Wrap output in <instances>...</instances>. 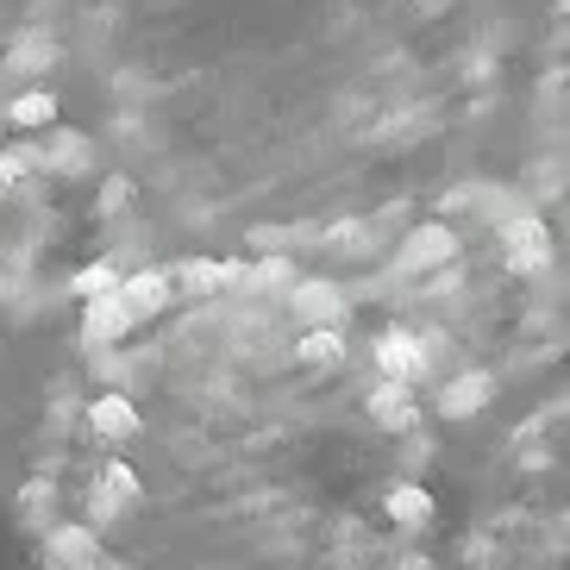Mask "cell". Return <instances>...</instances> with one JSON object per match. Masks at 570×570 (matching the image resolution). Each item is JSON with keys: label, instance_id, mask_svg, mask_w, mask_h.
<instances>
[{"label": "cell", "instance_id": "6da1fadb", "mask_svg": "<svg viewBox=\"0 0 570 570\" xmlns=\"http://www.w3.org/2000/svg\"><path fill=\"white\" fill-rule=\"evenodd\" d=\"M433 570H570V395L508 433Z\"/></svg>", "mask_w": 570, "mask_h": 570}, {"label": "cell", "instance_id": "7a4b0ae2", "mask_svg": "<svg viewBox=\"0 0 570 570\" xmlns=\"http://www.w3.org/2000/svg\"><path fill=\"white\" fill-rule=\"evenodd\" d=\"M132 326H138V314L126 307V295H119V288L88 295V307H82V338H88V345H114V338H126Z\"/></svg>", "mask_w": 570, "mask_h": 570}, {"label": "cell", "instance_id": "3957f363", "mask_svg": "<svg viewBox=\"0 0 570 570\" xmlns=\"http://www.w3.org/2000/svg\"><path fill=\"white\" fill-rule=\"evenodd\" d=\"M45 558H51L57 570H88L101 558V533H95L88 520H63V527L45 533Z\"/></svg>", "mask_w": 570, "mask_h": 570}, {"label": "cell", "instance_id": "277c9868", "mask_svg": "<svg viewBox=\"0 0 570 570\" xmlns=\"http://www.w3.org/2000/svg\"><path fill=\"white\" fill-rule=\"evenodd\" d=\"M295 364L302 370H345L352 364V345H345L338 326H307V333L295 338Z\"/></svg>", "mask_w": 570, "mask_h": 570}, {"label": "cell", "instance_id": "5b68a950", "mask_svg": "<svg viewBox=\"0 0 570 570\" xmlns=\"http://www.w3.org/2000/svg\"><path fill=\"white\" fill-rule=\"evenodd\" d=\"M288 307H295V320H307V326H338V320H345V295H338L333 283H295L288 288Z\"/></svg>", "mask_w": 570, "mask_h": 570}, {"label": "cell", "instance_id": "8992f818", "mask_svg": "<svg viewBox=\"0 0 570 570\" xmlns=\"http://www.w3.org/2000/svg\"><path fill=\"white\" fill-rule=\"evenodd\" d=\"M502 245H508V257H514L520 269H546V264H552V238H546V226L527 219V214L502 226Z\"/></svg>", "mask_w": 570, "mask_h": 570}, {"label": "cell", "instance_id": "52a82bcc", "mask_svg": "<svg viewBox=\"0 0 570 570\" xmlns=\"http://www.w3.org/2000/svg\"><path fill=\"white\" fill-rule=\"evenodd\" d=\"M176 283L188 288V295H219V288H238L245 283V264H214V257H188L183 269H176Z\"/></svg>", "mask_w": 570, "mask_h": 570}, {"label": "cell", "instance_id": "ba28073f", "mask_svg": "<svg viewBox=\"0 0 570 570\" xmlns=\"http://www.w3.org/2000/svg\"><path fill=\"white\" fill-rule=\"evenodd\" d=\"M119 295H126V307H132L138 320H151L169 307V269H132L126 283H119Z\"/></svg>", "mask_w": 570, "mask_h": 570}, {"label": "cell", "instance_id": "9c48e42d", "mask_svg": "<svg viewBox=\"0 0 570 570\" xmlns=\"http://www.w3.org/2000/svg\"><path fill=\"white\" fill-rule=\"evenodd\" d=\"M88 426H95L107 445H126V439L138 433V407L126 402V395H101V402L88 407Z\"/></svg>", "mask_w": 570, "mask_h": 570}, {"label": "cell", "instance_id": "30bf717a", "mask_svg": "<svg viewBox=\"0 0 570 570\" xmlns=\"http://www.w3.org/2000/svg\"><path fill=\"white\" fill-rule=\"evenodd\" d=\"M88 495H101V502H114L119 514H126V508H138L145 483H138V470L126 464V458H114V464H101V476H95V489H88Z\"/></svg>", "mask_w": 570, "mask_h": 570}, {"label": "cell", "instance_id": "8fae6325", "mask_svg": "<svg viewBox=\"0 0 570 570\" xmlns=\"http://www.w3.org/2000/svg\"><path fill=\"white\" fill-rule=\"evenodd\" d=\"M420 364H426V357H420V345H414L407 333H383V338H376V370H383V376H395V383H414Z\"/></svg>", "mask_w": 570, "mask_h": 570}, {"label": "cell", "instance_id": "7c38bea8", "mask_svg": "<svg viewBox=\"0 0 570 570\" xmlns=\"http://www.w3.org/2000/svg\"><path fill=\"white\" fill-rule=\"evenodd\" d=\"M7 119H13L19 132H51V119H57V95L32 88V95H19V101L7 107Z\"/></svg>", "mask_w": 570, "mask_h": 570}, {"label": "cell", "instance_id": "4fadbf2b", "mask_svg": "<svg viewBox=\"0 0 570 570\" xmlns=\"http://www.w3.org/2000/svg\"><path fill=\"white\" fill-rule=\"evenodd\" d=\"M458 252V238L452 233H445V226H420V233L414 238H407V264H445V257H452Z\"/></svg>", "mask_w": 570, "mask_h": 570}, {"label": "cell", "instance_id": "5bb4252c", "mask_svg": "<svg viewBox=\"0 0 570 570\" xmlns=\"http://www.w3.org/2000/svg\"><path fill=\"white\" fill-rule=\"evenodd\" d=\"M57 63V45H51V38H19V45H13V69H19V76H45V69H51Z\"/></svg>", "mask_w": 570, "mask_h": 570}, {"label": "cell", "instance_id": "9a60e30c", "mask_svg": "<svg viewBox=\"0 0 570 570\" xmlns=\"http://www.w3.org/2000/svg\"><path fill=\"white\" fill-rule=\"evenodd\" d=\"M88 138L82 132H57L51 138V151H45V164H63V169H88Z\"/></svg>", "mask_w": 570, "mask_h": 570}, {"label": "cell", "instance_id": "2e32d148", "mask_svg": "<svg viewBox=\"0 0 570 570\" xmlns=\"http://www.w3.org/2000/svg\"><path fill=\"white\" fill-rule=\"evenodd\" d=\"M38 164H45V151H26V145H19V151H7V157H0V188H13L19 176H32Z\"/></svg>", "mask_w": 570, "mask_h": 570}, {"label": "cell", "instance_id": "e0dca14e", "mask_svg": "<svg viewBox=\"0 0 570 570\" xmlns=\"http://www.w3.org/2000/svg\"><path fill=\"white\" fill-rule=\"evenodd\" d=\"M107 288H119V269L114 264H88L82 276H76V295H82V302H88V295H107Z\"/></svg>", "mask_w": 570, "mask_h": 570}, {"label": "cell", "instance_id": "ac0fdd59", "mask_svg": "<svg viewBox=\"0 0 570 570\" xmlns=\"http://www.w3.org/2000/svg\"><path fill=\"white\" fill-rule=\"evenodd\" d=\"M19 514H32V527H51V483H32V489H19Z\"/></svg>", "mask_w": 570, "mask_h": 570}, {"label": "cell", "instance_id": "d6986e66", "mask_svg": "<svg viewBox=\"0 0 570 570\" xmlns=\"http://www.w3.org/2000/svg\"><path fill=\"white\" fill-rule=\"evenodd\" d=\"M101 207H107V214H119V207H132V183H126V176H107Z\"/></svg>", "mask_w": 570, "mask_h": 570}, {"label": "cell", "instance_id": "ffe728a7", "mask_svg": "<svg viewBox=\"0 0 570 570\" xmlns=\"http://www.w3.org/2000/svg\"><path fill=\"white\" fill-rule=\"evenodd\" d=\"M88 570H126V564H107V558H95V564H88Z\"/></svg>", "mask_w": 570, "mask_h": 570}]
</instances>
